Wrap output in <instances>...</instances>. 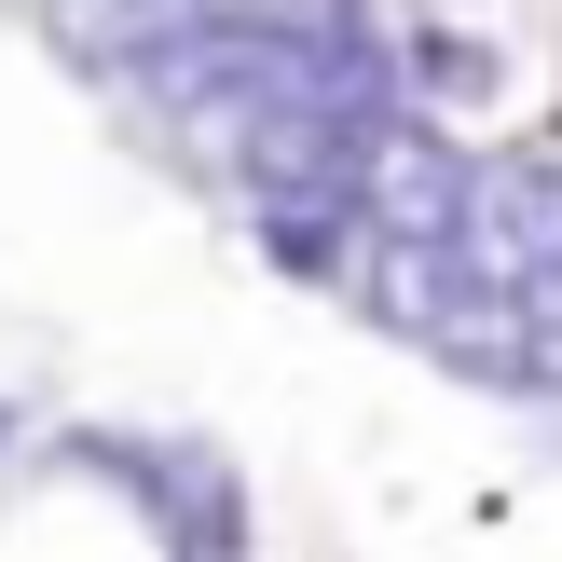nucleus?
Segmentation results:
<instances>
[{
  "mask_svg": "<svg viewBox=\"0 0 562 562\" xmlns=\"http://www.w3.org/2000/svg\"><path fill=\"white\" fill-rule=\"evenodd\" d=\"M398 55L426 69V97H494V55L453 42V27H398Z\"/></svg>",
  "mask_w": 562,
  "mask_h": 562,
  "instance_id": "f03ea898",
  "label": "nucleus"
},
{
  "mask_svg": "<svg viewBox=\"0 0 562 562\" xmlns=\"http://www.w3.org/2000/svg\"><path fill=\"white\" fill-rule=\"evenodd\" d=\"M82 467H110V481L151 494L165 521V562H247V494L220 453H137V439H82Z\"/></svg>",
  "mask_w": 562,
  "mask_h": 562,
  "instance_id": "f257e3e1",
  "label": "nucleus"
}]
</instances>
